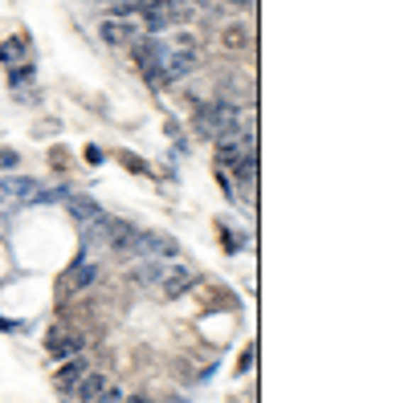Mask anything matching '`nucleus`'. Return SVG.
Here are the masks:
<instances>
[{
  "label": "nucleus",
  "instance_id": "9d476101",
  "mask_svg": "<svg viewBox=\"0 0 408 403\" xmlns=\"http://www.w3.org/2000/svg\"><path fill=\"white\" fill-rule=\"evenodd\" d=\"M123 403H147L143 395H131V399H123Z\"/></svg>",
  "mask_w": 408,
  "mask_h": 403
},
{
  "label": "nucleus",
  "instance_id": "7ed1b4c3",
  "mask_svg": "<svg viewBox=\"0 0 408 403\" xmlns=\"http://www.w3.org/2000/svg\"><path fill=\"white\" fill-rule=\"evenodd\" d=\"M221 49H228V53H245V49H249V25H241V21L221 25Z\"/></svg>",
  "mask_w": 408,
  "mask_h": 403
},
{
  "label": "nucleus",
  "instance_id": "0eeeda50",
  "mask_svg": "<svg viewBox=\"0 0 408 403\" xmlns=\"http://www.w3.org/2000/svg\"><path fill=\"white\" fill-rule=\"evenodd\" d=\"M82 281H94V265H78L74 273H65V277H62L65 290H82Z\"/></svg>",
  "mask_w": 408,
  "mask_h": 403
},
{
  "label": "nucleus",
  "instance_id": "6e6552de",
  "mask_svg": "<svg viewBox=\"0 0 408 403\" xmlns=\"http://www.w3.org/2000/svg\"><path fill=\"white\" fill-rule=\"evenodd\" d=\"M123 399H127V395H123V391L114 387V383H111L106 391H102V395H98V403H123Z\"/></svg>",
  "mask_w": 408,
  "mask_h": 403
},
{
  "label": "nucleus",
  "instance_id": "1a4fd4ad",
  "mask_svg": "<svg viewBox=\"0 0 408 403\" xmlns=\"http://www.w3.org/2000/svg\"><path fill=\"white\" fill-rule=\"evenodd\" d=\"M0 167H4V171H13V167H16V151L0 147Z\"/></svg>",
  "mask_w": 408,
  "mask_h": 403
},
{
  "label": "nucleus",
  "instance_id": "f03ea898",
  "mask_svg": "<svg viewBox=\"0 0 408 403\" xmlns=\"http://www.w3.org/2000/svg\"><path fill=\"white\" fill-rule=\"evenodd\" d=\"M106 387H111V379H106L102 371H82V379L74 383L70 395H78L82 403H98V395H102Z\"/></svg>",
  "mask_w": 408,
  "mask_h": 403
},
{
  "label": "nucleus",
  "instance_id": "39448f33",
  "mask_svg": "<svg viewBox=\"0 0 408 403\" xmlns=\"http://www.w3.org/2000/svg\"><path fill=\"white\" fill-rule=\"evenodd\" d=\"M160 297H180V293H188V285H192V277L184 273V269H167V273H160Z\"/></svg>",
  "mask_w": 408,
  "mask_h": 403
},
{
  "label": "nucleus",
  "instance_id": "423d86ee",
  "mask_svg": "<svg viewBox=\"0 0 408 403\" xmlns=\"http://www.w3.org/2000/svg\"><path fill=\"white\" fill-rule=\"evenodd\" d=\"M82 371H86V363H82V358H65L62 367H57V387L74 391V383L82 379Z\"/></svg>",
  "mask_w": 408,
  "mask_h": 403
},
{
  "label": "nucleus",
  "instance_id": "20e7f679",
  "mask_svg": "<svg viewBox=\"0 0 408 403\" xmlns=\"http://www.w3.org/2000/svg\"><path fill=\"white\" fill-rule=\"evenodd\" d=\"M102 41L118 49L135 45V25H123V21H102Z\"/></svg>",
  "mask_w": 408,
  "mask_h": 403
},
{
  "label": "nucleus",
  "instance_id": "f257e3e1",
  "mask_svg": "<svg viewBox=\"0 0 408 403\" xmlns=\"http://www.w3.org/2000/svg\"><path fill=\"white\" fill-rule=\"evenodd\" d=\"M45 346H49V355L53 358H74L82 351V339L74 334V330H65V326H57V330H49V339H45Z\"/></svg>",
  "mask_w": 408,
  "mask_h": 403
}]
</instances>
